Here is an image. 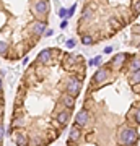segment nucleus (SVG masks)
<instances>
[{
    "label": "nucleus",
    "mask_w": 140,
    "mask_h": 146,
    "mask_svg": "<svg viewBox=\"0 0 140 146\" xmlns=\"http://www.w3.org/2000/svg\"><path fill=\"white\" fill-rule=\"evenodd\" d=\"M119 146H137L139 141V128L137 127H125L117 136Z\"/></svg>",
    "instance_id": "obj_1"
},
{
    "label": "nucleus",
    "mask_w": 140,
    "mask_h": 146,
    "mask_svg": "<svg viewBox=\"0 0 140 146\" xmlns=\"http://www.w3.org/2000/svg\"><path fill=\"white\" fill-rule=\"evenodd\" d=\"M114 72L109 65H104V67H99L96 72H94L93 78H91V86H98V84H103L104 81H108V76H111V73Z\"/></svg>",
    "instance_id": "obj_2"
},
{
    "label": "nucleus",
    "mask_w": 140,
    "mask_h": 146,
    "mask_svg": "<svg viewBox=\"0 0 140 146\" xmlns=\"http://www.w3.org/2000/svg\"><path fill=\"white\" fill-rule=\"evenodd\" d=\"M77 127H80V128H85V127L90 123V110L86 109H80L78 110V114L75 115V122H73Z\"/></svg>",
    "instance_id": "obj_3"
},
{
    "label": "nucleus",
    "mask_w": 140,
    "mask_h": 146,
    "mask_svg": "<svg viewBox=\"0 0 140 146\" xmlns=\"http://www.w3.org/2000/svg\"><path fill=\"white\" fill-rule=\"evenodd\" d=\"M127 70L129 72H139L140 70V55L132 54L130 58L127 60Z\"/></svg>",
    "instance_id": "obj_4"
},
{
    "label": "nucleus",
    "mask_w": 140,
    "mask_h": 146,
    "mask_svg": "<svg viewBox=\"0 0 140 146\" xmlns=\"http://www.w3.org/2000/svg\"><path fill=\"white\" fill-rule=\"evenodd\" d=\"M75 101H77V98L70 96L68 93H64L62 96H60V102H62L64 109H70L72 110L73 107H75Z\"/></svg>",
    "instance_id": "obj_5"
},
{
    "label": "nucleus",
    "mask_w": 140,
    "mask_h": 146,
    "mask_svg": "<svg viewBox=\"0 0 140 146\" xmlns=\"http://www.w3.org/2000/svg\"><path fill=\"white\" fill-rule=\"evenodd\" d=\"M80 138H82V128L73 123L70 127V131H68V143H77Z\"/></svg>",
    "instance_id": "obj_6"
},
{
    "label": "nucleus",
    "mask_w": 140,
    "mask_h": 146,
    "mask_svg": "<svg viewBox=\"0 0 140 146\" xmlns=\"http://www.w3.org/2000/svg\"><path fill=\"white\" fill-rule=\"evenodd\" d=\"M51 58H52V49H42L41 52L38 54V57L34 62L38 63H49L51 62Z\"/></svg>",
    "instance_id": "obj_7"
},
{
    "label": "nucleus",
    "mask_w": 140,
    "mask_h": 146,
    "mask_svg": "<svg viewBox=\"0 0 140 146\" xmlns=\"http://www.w3.org/2000/svg\"><path fill=\"white\" fill-rule=\"evenodd\" d=\"M70 115H72V110L70 109H64L62 112H59L56 120H57V123L60 127H65L68 123V119H70Z\"/></svg>",
    "instance_id": "obj_8"
},
{
    "label": "nucleus",
    "mask_w": 140,
    "mask_h": 146,
    "mask_svg": "<svg viewBox=\"0 0 140 146\" xmlns=\"http://www.w3.org/2000/svg\"><path fill=\"white\" fill-rule=\"evenodd\" d=\"M127 80H129V84H132V86L140 84V70H139V72H129Z\"/></svg>",
    "instance_id": "obj_9"
},
{
    "label": "nucleus",
    "mask_w": 140,
    "mask_h": 146,
    "mask_svg": "<svg viewBox=\"0 0 140 146\" xmlns=\"http://www.w3.org/2000/svg\"><path fill=\"white\" fill-rule=\"evenodd\" d=\"M82 44H83V46H93L94 39L91 36H82Z\"/></svg>",
    "instance_id": "obj_10"
},
{
    "label": "nucleus",
    "mask_w": 140,
    "mask_h": 146,
    "mask_svg": "<svg viewBox=\"0 0 140 146\" xmlns=\"http://www.w3.org/2000/svg\"><path fill=\"white\" fill-rule=\"evenodd\" d=\"M88 65L90 67H99V65H101V57H94V58H91V60H90L88 62Z\"/></svg>",
    "instance_id": "obj_11"
},
{
    "label": "nucleus",
    "mask_w": 140,
    "mask_h": 146,
    "mask_svg": "<svg viewBox=\"0 0 140 146\" xmlns=\"http://www.w3.org/2000/svg\"><path fill=\"white\" fill-rule=\"evenodd\" d=\"M3 136H5V128H3V122H0V145H2Z\"/></svg>",
    "instance_id": "obj_12"
},
{
    "label": "nucleus",
    "mask_w": 140,
    "mask_h": 146,
    "mask_svg": "<svg viewBox=\"0 0 140 146\" xmlns=\"http://www.w3.org/2000/svg\"><path fill=\"white\" fill-rule=\"evenodd\" d=\"M65 44H67L68 49H72V47H75V44H77V42H75V39H68V41L65 42Z\"/></svg>",
    "instance_id": "obj_13"
},
{
    "label": "nucleus",
    "mask_w": 140,
    "mask_h": 146,
    "mask_svg": "<svg viewBox=\"0 0 140 146\" xmlns=\"http://www.w3.org/2000/svg\"><path fill=\"white\" fill-rule=\"evenodd\" d=\"M59 16H60V18H67V10H65V8H60V10H59Z\"/></svg>",
    "instance_id": "obj_14"
},
{
    "label": "nucleus",
    "mask_w": 140,
    "mask_h": 146,
    "mask_svg": "<svg viewBox=\"0 0 140 146\" xmlns=\"http://www.w3.org/2000/svg\"><path fill=\"white\" fill-rule=\"evenodd\" d=\"M113 50H114V49H113L111 46H108V47H104V50H103V52H104V54H108V55H109V54L113 52Z\"/></svg>",
    "instance_id": "obj_15"
},
{
    "label": "nucleus",
    "mask_w": 140,
    "mask_h": 146,
    "mask_svg": "<svg viewBox=\"0 0 140 146\" xmlns=\"http://www.w3.org/2000/svg\"><path fill=\"white\" fill-rule=\"evenodd\" d=\"M67 25H68V21H67V20H64L62 23H60V28H62V29H65V28H67Z\"/></svg>",
    "instance_id": "obj_16"
},
{
    "label": "nucleus",
    "mask_w": 140,
    "mask_h": 146,
    "mask_svg": "<svg viewBox=\"0 0 140 146\" xmlns=\"http://www.w3.org/2000/svg\"><path fill=\"white\" fill-rule=\"evenodd\" d=\"M44 36H52V29H47V31L44 33Z\"/></svg>",
    "instance_id": "obj_17"
},
{
    "label": "nucleus",
    "mask_w": 140,
    "mask_h": 146,
    "mask_svg": "<svg viewBox=\"0 0 140 146\" xmlns=\"http://www.w3.org/2000/svg\"><path fill=\"white\" fill-rule=\"evenodd\" d=\"M2 89H3V84H2V78H0V94H2Z\"/></svg>",
    "instance_id": "obj_18"
},
{
    "label": "nucleus",
    "mask_w": 140,
    "mask_h": 146,
    "mask_svg": "<svg viewBox=\"0 0 140 146\" xmlns=\"http://www.w3.org/2000/svg\"><path fill=\"white\" fill-rule=\"evenodd\" d=\"M137 49H139V50H140V42H139V44H137Z\"/></svg>",
    "instance_id": "obj_19"
}]
</instances>
